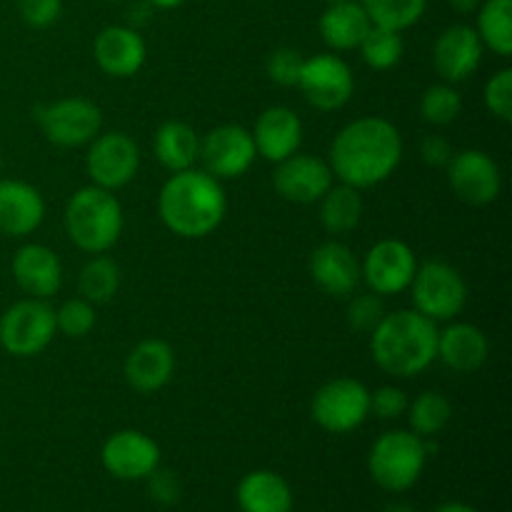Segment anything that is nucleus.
I'll return each instance as SVG.
<instances>
[{
	"label": "nucleus",
	"instance_id": "obj_30",
	"mask_svg": "<svg viewBox=\"0 0 512 512\" xmlns=\"http://www.w3.org/2000/svg\"><path fill=\"white\" fill-rule=\"evenodd\" d=\"M405 415H408L410 430L428 440L448 428V423L453 420V403L438 390H425L418 398L410 400Z\"/></svg>",
	"mask_w": 512,
	"mask_h": 512
},
{
	"label": "nucleus",
	"instance_id": "obj_1",
	"mask_svg": "<svg viewBox=\"0 0 512 512\" xmlns=\"http://www.w3.org/2000/svg\"><path fill=\"white\" fill-rule=\"evenodd\" d=\"M403 135L390 120L365 115L345 125L330 143L328 165L340 183L355 190L375 188L398 170Z\"/></svg>",
	"mask_w": 512,
	"mask_h": 512
},
{
	"label": "nucleus",
	"instance_id": "obj_2",
	"mask_svg": "<svg viewBox=\"0 0 512 512\" xmlns=\"http://www.w3.org/2000/svg\"><path fill=\"white\" fill-rule=\"evenodd\" d=\"M158 213L170 233L188 240L208 238L228 213V195L223 183L205 170H180L160 188Z\"/></svg>",
	"mask_w": 512,
	"mask_h": 512
},
{
	"label": "nucleus",
	"instance_id": "obj_4",
	"mask_svg": "<svg viewBox=\"0 0 512 512\" xmlns=\"http://www.w3.org/2000/svg\"><path fill=\"white\" fill-rule=\"evenodd\" d=\"M123 208L113 190L88 185L70 195L65 205V233L70 243L88 255H103L123 233Z\"/></svg>",
	"mask_w": 512,
	"mask_h": 512
},
{
	"label": "nucleus",
	"instance_id": "obj_22",
	"mask_svg": "<svg viewBox=\"0 0 512 512\" xmlns=\"http://www.w3.org/2000/svg\"><path fill=\"white\" fill-rule=\"evenodd\" d=\"M13 278L30 298L48 300L63 285V263L48 245L28 243L13 255Z\"/></svg>",
	"mask_w": 512,
	"mask_h": 512
},
{
	"label": "nucleus",
	"instance_id": "obj_19",
	"mask_svg": "<svg viewBox=\"0 0 512 512\" xmlns=\"http://www.w3.org/2000/svg\"><path fill=\"white\" fill-rule=\"evenodd\" d=\"M310 275L315 285L333 298H348L355 293L363 278H360V260L353 250L338 240L318 245L310 255Z\"/></svg>",
	"mask_w": 512,
	"mask_h": 512
},
{
	"label": "nucleus",
	"instance_id": "obj_5",
	"mask_svg": "<svg viewBox=\"0 0 512 512\" xmlns=\"http://www.w3.org/2000/svg\"><path fill=\"white\" fill-rule=\"evenodd\" d=\"M428 463V443L413 430H388L373 443L368 470L388 493H405L423 475Z\"/></svg>",
	"mask_w": 512,
	"mask_h": 512
},
{
	"label": "nucleus",
	"instance_id": "obj_23",
	"mask_svg": "<svg viewBox=\"0 0 512 512\" xmlns=\"http://www.w3.org/2000/svg\"><path fill=\"white\" fill-rule=\"evenodd\" d=\"M45 218V200L38 188L23 180L0 178V235L25 238Z\"/></svg>",
	"mask_w": 512,
	"mask_h": 512
},
{
	"label": "nucleus",
	"instance_id": "obj_12",
	"mask_svg": "<svg viewBox=\"0 0 512 512\" xmlns=\"http://www.w3.org/2000/svg\"><path fill=\"white\" fill-rule=\"evenodd\" d=\"M255 158H258V153H255L253 135L243 125H218L200 138L198 160H203L205 173L218 178L220 183L248 173Z\"/></svg>",
	"mask_w": 512,
	"mask_h": 512
},
{
	"label": "nucleus",
	"instance_id": "obj_35",
	"mask_svg": "<svg viewBox=\"0 0 512 512\" xmlns=\"http://www.w3.org/2000/svg\"><path fill=\"white\" fill-rule=\"evenodd\" d=\"M95 328V308L85 298L65 300L55 310V330L68 338H85Z\"/></svg>",
	"mask_w": 512,
	"mask_h": 512
},
{
	"label": "nucleus",
	"instance_id": "obj_39",
	"mask_svg": "<svg viewBox=\"0 0 512 512\" xmlns=\"http://www.w3.org/2000/svg\"><path fill=\"white\" fill-rule=\"evenodd\" d=\"M408 393L395 385H383L375 393H370V413L378 415L380 420H398L408 413Z\"/></svg>",
	"mask_w": 512,
	"mask_h": 512
},
{
	"label": "nucleus",
	"instance_id": "obj_24",
	"mask_svg": "<svg viewBox=\"0 0 512 512\" xmlns=\"http://www.w3.org/2000/svg\"><path fill=\"white\" fill-rule=\"evenodd\" d=\"M490 355L488 335L473 323H453L438 330V360L455 373H475Z\"/></svg>",
	"mask_w": 512,
	"mask_h": 512
},
{
	"label": "nucleus",
	"instance_id": "obj_27",
	"mask_svg": "<svg viewBox=\"0 0 512 512\" xmlns=\"http://www.w3.org/2000/svg\"><path fill=\"white\" fill-rule=\"evenodd\" d=\"M153 153L170 173L193 168L200 155V135L183 120H168L153 135Z\"/></svg>",
	"mask_w": 512,
	"mask_h": 512
},
{
	"label": "nucleus",
	"instance_id": "obj_47",
	"mask_svg": "<svg viewBox=\"0 0 512 512\" xmlns=\"http://www.w3.org/2000/svg\"><path fill=\"white\" fill-rule=\"evenodd\" d=\"M325 3H340V0H325Z\"/></svg>",
	"mask_w": 512,
	"mask_h": 512
},
{
	"label": "nucleus",
	"instance_id": "obj_29",
	"mask_svg": "<svg viewBox=\"0 0 512 512\" xmlns=\"http://www.w3.org/2000/svg\"><path fill=\"white\" fill-rule=\"evenodd\" d=\"M478 35L500 58L512 55V0H485L478 8Z\"/></svg>",
	"mask_w": 512,
	"mask_h": 512
},
{
	"label": "nucleus",
	"instance_id": "obj_41",
	"mask_svg": "<svg viewBox=\"0 0 512 512\" xmlns=\"http://www.w3.org/2000/svg\"><path fill=\"white\" fill-rule=\"evenodd\" d=\"M145 483H148V495L158 505H175L183 495V485H180L178 475L170 473V470H153L145 478Z\"/></svg>",
	"mask_w": 512,
	"mask_h": 512
},
{
	"label": "nucleus",
	"instance_id": "obj_3",
	"mask_svg": "<svg viewBox=\"0 0 512 512\" xmlns=\"http://www.w3.org/2000/svg\"><path fill=\"white\" fill-rule=\"evenodd\" d=\"M370 353L383 373L400 380L415 378L438 360V325L418 310L385 313L370 333Z\"/></svg>",
	"mask_w": 512,
	"mask_h": 512
},
{
	"label": "nucleus",
	"instance_id": "obj_36",
	"mask_svg": "<svg viewBox=\"0 0 512 512\" xmlns=\"http://www.w3.org/2000/svg\"><path fill=\"white\" fill-rule=\"evenodd\" d=\"M385 300L375 293L358 295V298L350 300L348 305V323L350 328L358 330V333H373L380 325V320L385 318Z\"/></svg>",
	"mask_w": 512,
	"mask_h": 512
},
{
	"label": "nucleus",
	"instance_id": "obj_28",
	"mask_svg": "<svg viewBox=\"0 0 512 512\" xmlns=\"http://www.w3.org/2000/svg\"><path fill=\"white\" fill-rule=\"evenodd\" d=\"M318 203L320 220H323V228L330 235L350 233L363 220V198H360V190L350 188L345 183L333 185Z\"/></svg>",
	"mask_w": 512,
	"mask_h": 512
},
{
	"label": "nucleus",
	"instance_id": "obj_10",
	"mask_svg": "<svg viewBox=\"0 0 512 512\" xmlns=\"http://www.w3.org/2000/svg\"><path fill=\"white\" fill-rule=\"evenodd\" d=\"M140 148L128 133L110 130L98 133L88 143L85 153V170H88L93 185L105 190L125 188L138 175Z\"/></svg>",
	"mask_w": 512,
	"mask_h": 512
},
{
	"label": "nucleus",
	"instance_id": "obj_11",
	"mask_svg": "<svg viewBox=\"0 0 512 512\" xmlns=\"http://www.w3.org/2000/svg\"><path fill=\"white\" fill-rule=\"evenodd\" d=\"M298 88L303 90L305 100L320 113H333L348 105L353 98L355 78L350 65L340 55L320 53L313 58H305L300 70Z\"/></svg>",
	"mask_w": 512,
	"mask_h": 512
},
{
	"label": "nucleus",
	"instance_id": "obj_42",
	"mask_svg": "<svg viewBox=\"0 0 512 512\" xmlns=\"http://www.w3.org/2000/svg\"><path fill=\"white\" fill-rule=\"evenodd\" d=\"M453 153V145H450L448 138H443V135H428V138L423 140V145H420V155H423L425 163L433 165V168L448 165Z\"/></svg>",
	"mask_w": 512,
	"mask_h": 512
},
{
	"label": "nucleus",
	"instance_id": "obj_37",
	"mask_svg": "<svg viewBox=\"0 0 512 512\" xmlns=\"http://www.w3.org/2000/svg\"><path fill=\"white\" fill-rule=\"evenodd\" d=\"M485 108L503 123L512 120V70L503 68L485 83L483 90Z\"/></svg>",
	"mask_w": 512,
	"mask_h": 512
},
{
	"label": "nucleus",
	"instance_id": "obj_33",
	"mask_svg": "<svg viewBox=\"0 0 512 512\" xmlns=\"http://www.w3.org/2000/svg\"><path fill=\"white\" fill-rule=\"evenodd\" d=\"M358 48L365 65L373 70L395 68L405 55L403 35H400L398 30L380 28V25H373V28L368 30V35H365L363 43H360Z\"/></svg>",
	"mask_w": 512,
	"mask_h": 512
},
{
	"label": "nucleus",
	"instance_id": "obj_6",
	"mask_svg": "<svg viewBox=\"0 0 512 512\" xmlns=\"http://www.w3.org/2000/svg\"><path fill=\"white\" fill-rule=\"evenodd\" d=\"M408 290L413 293L415 310L433 323H448L458 318L468 303V283L453 265L443 260H428L418 265Z\"/></svg>",
	"mask_w": 512,
	"mask_h": 512
},
{
	"label": "nucleus",
	"instance_id": "obj_31",
	"mask_svg": "<svg viewBox=\"0 0 512 512\" xmlns=\"http://www.w3.org/2000/svg\"><path fill=\"white\" fill-rule=\"evenodd\" d=\"M80 298H85L93 305L110 303L118 295L120 288V268L113 258L105 255H93L88 263L83 265L78 275Z\"/></svg>",
	"mask_w": 512,
	"mask_h": 512
},
{
	"label": "nucleus",
	"instance_id": "obj_18",
	"mask_svg": "<svg viewBox=\"0 0 512 512\" xmlns=\"http://www.w3.org/2000/svg\"><path fill=\"white\" fill-rule=\"evenodd\" d=\"M93 58L110 78H133L148 58L143 35L128 25H108L95 35Z\"/></svg>",
	"mask_w": 512,
	"mask_h": 512
},
{
	"label": "nucleus",
	"instance_id": "obj_34",
	"mask_svg": "<svg viewBox=\"0 0 512 512\" xmlns=\"http://www.w3.org/2000/svg\"><path fill=\"white\" fill-rule=\"evenodd\" d=\"M460 110H463V98L450 83L430 85L420 98V115L430 125H440V128L450 125L453 120H458Z\"/></svg>",
	"mask_w": 512,
	"mask_h": 512
},
{
	"label": "nucleus",
	"instance_id": "obj_14",
	"mask_svg": "<svg viewBox=\"0 0 512 512\" xmlns=\"http://www.w3.org/2000/svg\"><path fill=\"white\" fill-rule=\"evenodd\" d=\"M448 168V185L455 198L468 205H490L503 190V173L493 155L485 150H460L453 153Z\"/></svg>",
	"mask_w": 512,
	"mask_h": 512
},
{
	"label": "nucleus",
	"instance_id": "obj_43",
	"mask_svg": "<svg viewBox=\"0 0 512 512\" xmlns=\"http://www.w3.org/2000/svg\"><path fill=\"white\" fill-rule=\"evenodd\" d=\"M430 512H478L473 505L468 503H458V500H450V503H440L438 508H433Z\"/></svg>",
	"mask_w": 512,
	"mask_h": 512
},
{
	"label": "nucleus",
	"instance_id": "obj_17",
	"mask_svg": "<svg viewBox=\"0 0 512 512\" xmlns=\"http://www.w3.org/2000/svg\"><path fill=\"white\" fill-rule=\"evenodd\" d=\"M485 45L473 25H450L433 45V65L445 83L455 85L468 80L483 63Z\"/></svg>",
	"mask_w": 512,
	"mask_h": 512
},
{
	"label": "nucleus",
	"instance_id": "obj_21",
	"mask_svg": "<svg viewBox=\"0 0 512 512\" xmlns=\"http://www.w3.org/2000/svg\"><path fill=\"white\" fill-rule=\"evenodd\" d=\"M250 135H253L255 153L260 158H265L268 163H280V160L290 158L300 150L303 123H300L295 110L285 108V105H273L258 115Z\"/></svg>",
	"mask_w": 512,
	"mask_h": 512
},
{
	"label": "nucleus",
	"instance_id": "obj_49",
	"mask_svg": "<svg viewBox=\"0 0 512 512\" xmlns=\"http://www.w3.org/2000/svg\"><path fill=\"white\" fill-rule=\"evenodd\" d=\"M113 3H118V0H113Z\"/></svg>",
	"mask_w": 512,
	"mask_h": 512
},
{
	"label": "nucleus",
	"instance_id": "obj_26",
	"mask_svg": "<svg viewBox=\"0 0 512 512\" xmlns=\"http://www.w3.org/2000/svg\"><path fill=\"white\" fill-rule=\"evenodd\" d=\"M235 498L243 512H293V488L273 470H253L245 475Z\"/></svg>",
	"mask_w": 512,
	"mask_h": 512
},
{
	"label": "nucleus",
	"instance_id": "obj_16",
	"mask_svg": "<svg viewBox=\"0 0 512 512\" xmlns=\"http://www.w3.org/2000/svg\"><path fill=\"white\" fill-rule=\"evenodd\" d=\"M100 463L118 480H145L160 468V448L140 430H120L103 443Z\"/></svg>",
	"mask_w": 512,
	"mask_h": 512
},
{
	"label": "nucleus",
	"instance_id": "obj_20",
	"mask_svg": "<svg viewBox=\"0 0 512 512\" xmlns=\"http://www.w3.org/2000/svg\"><path fill=\"white\" fill-rule=\"evenodd\" d=\"M123 373L135 393H158L170 383L175 373V350L160 338L140 340L125 358Z\"/></svg>",
	"mask_w": 512,
	"mask_h": 512
},
{
	"label": "nucleus",
	"instance_id": "obj_40",
	"mask_svg": "<svg viewBox=\"0 0 512 512\" xmlns=\"http://www.w3.org/2000/svg\"><path fill=\"white\" fill-rule=\"evenodd\" d=\"M18 13L30 28H50L63 13V0H18Z\"/></svg>",
	"mask_w": 512,
	"mask_h": 512
},
{
	"label": "nucleus",
	"instance_id": "obj_32",
	"mask_svg": "<svg viewBox=\"0 0 512 512\" xmlns=\"http://www.w3.org/2000/svg\"><path fill=\"white\" fill-rule=\"evenodd\" d=\"M360 5L373 25L403 33L423 18L428 0H360Z\"/></svg>",
	"mask_w": 512,
	"mask_h": 512
},
{
	"label": "nucleus",
	"instance_id": "obj_45",
	"mask_svg": "<svg viewBox=\"0 0 512 512\" xmlns=\"http://www.w3.org/2000/svg\"><path fill=\"white\" fill-rule=\"evenodd\" d=\"M150 5H155V8L160 10H170V8H178V5H183L185 0H148Z\"/></svg>",
	"mask_w": 512,
	"mask_h": 512
},
{
	"label": "nucleus",
	"instance_id": "obj_9",
	"mask_svg": "<svg viewBox=\"0 0 512 512\" xmlns=\"http://www.w3.org/2000/svg\"><path fill=\"white\" fill-rule=\"evenodd\" d=\"M35 120L45 138L58 148L88 145L103 128V113L88 98H63L48 105H38Z\"/></svg>",
	"mask_w": 512,
	"mask_h": 512
},
{
	"label": "nucleus",
	"instance_id": "obj_44",
	"mask_svg": "<svg viewBox=\"0 0 512 512\" xmlns=\"http://www.w3.org/2000/svg\"><path fill=\"white\" fill-rule=\"evenodd\" d=\"M448 3L453 5L458 13H475V10L480 8V3H483V0H448Z\"/></svg>",
	"mask_w": 512,
	"mask_h": 512
},
{
	"label": "nucleus",
	"instance_id": "obj_15",
	"mask_svg": "<svg viewBox=\"0 0 512 512\" xmlns=\"http://www.w3.org/2000/svg\"><path fill=\"white\" fill-rule=\"evenodd\" d=\"M273 185L280 198L288 203L310 205L318 203L330 188H333V170L328 160L308 153H293L290 158L275 163Z\"/></svg>",
	"mask_w": 512,
	"mask_h": 512
},
{
	"label": "nucleus",
	"instance_id": "obj_38",
	"mask_svg": "<svg viewBox=\"0 0 512 512\" xmlns=\"http://www.w3.org/2000/svg\"><path fill=\"white\" fill-rule=\"evenodd\" d=\"M305 58L293 48H278L270 53L268 58V75L273 83L283 85V88H293L300 80V70H303Z\"/></svg>",
	"mask_w": 512,
	"mask_h": 512
},
{
	"label": "nucleus",
	"instance_id": "obj_13",
	"mask_svg": "<svg viewBox=\"0 0 512 512\" xmlns=\"http://www.w3.org/2000/svg\"><path fill=\"white\" fill-rule=\"evenodd\" d=\"M418 270V258L413 248L403 240H380L360 263V278L368 285L370 293L388 298V295L405 293L410 288Z\"/></svg>",
	"mask_w": 512,
	"mask_h": 512
},
{
	"label": "nucleus",
	"instance_id": "obj_48",
	"mask_svg": "<svg viewBox=\"0 0 512 512\" xmlns=\"http://www.w3.org/2000/svg\"><path fill=\"white\" fill-rule=\"evenodd\" d=\"M0 173H3V160H0Z\"/></svg>",
	"mask_w": 512,
	"mask_h": 512
},
{
	"label": "nucleus",
	"instance_id": "obj_8",
	"mask_svg": "<svg viewBox=\"0 0 512 512\" xmlns=\"http://www.w3.org/2000/svg\"><path fill=\"white\" fill-rule=\"evenodd\" d=\"M310 415L325 433H353L370 415V390L353 378L328 380L313 395Z\"/></svg>",
	"mask_w": 512,
	"mask_h": 512
},
{
	"label": "nucleus",
	"instance_id": "obj_7",
	"mask_svg": "<svg viewBox=\"0 0 512 512\" xmlns=\"http://www.w3.org/2000/svg\"><path fill=\"white\" fill-rule=\"evenodd\" d=\"M55 333V310L48 300H18L0 318V345L13 358H35L53 343Z\"/></svg>",
	"mask_w": 512,
	"mask_h": 512
},
{
	"label": "nucleus",
	"instance_id": "obj_46",
	"mask_svg": "<svg viewBox=\"0 0 512 512\" xmlns=\"http://www.w3.org/2000/svg\"><path fill=\"white\" fill-rule=\"evenodd\" d=\"M383 512H420V510H415L413 505L408 503H395V505H388Z\"/></svg>",
	"mask_w": 512,
	"mask_h": 512
},
{
	"label": "nucleus",
	"instance_id": "obj_25",
	"mask_svg": "<svg viewBox=\"0 0 512 512\" xmlns=\"http://www.w3.org/2000/svg\"><path fill=\"white\" fill-rule=\"evenodd\" d=\"M373 28L368 13L358 0H340L328 3L325 13L320 15V35L330 50H353L363 43L368 30Z\"/></svg>",
	"mask_w": 512,
	"mask_h": 512
}]
</instances>
